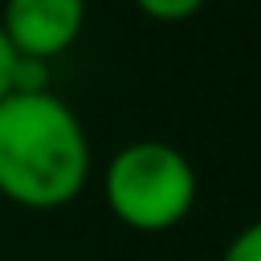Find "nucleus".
<instances>
[{
	"instance_id": "4",
	"label": "nucleus",
	"mask_w": 261,
	"mask_h": 261,
	"mask_svg": "<svg viewBox=\"0 0 261 261\" xmlns=\"http://www.w3.org/2000/svg\"><path fill=\"white\" fill-rule=\"evenodd\" d=\"M220 261H261V220L245 224L220 253Z\"/></svg>"
},
{
	"instance_id": "5",
	"label": "nucleus",
	"mask_w": 261,
	"mask_h": 261,
	"mask_svg": "<svg viewBox=\"0 0 261 261\" xmlns=\"http://www.w3.org/2000/svg\"><path fill=\"white\" fill-rule=\"evenodd\" d=\"M139 12L151 20H188L200 12V0H139Z\"/></svg>"
},
{
	"instance_id": "6",
	"label": "nucleus",
	"mask_w": 261,
	"mask_h": 261,
	"mask_svg": "<svg viewBox=\"0 0 261 261\" xmlns=\"http://www.w3.org/2000/svg\"><path fill=\"white\" fill-rule=\"evenodd\" d=\"M12 73H16V53H12V45L0 29V102L12 94Z\"/></svg>"
},
{
	"instance_id": "2",
	"label": "nucleus",
	"mask_w": 261,
	"mask_h": 261,
	"mask_svg": "<svg viewBox=\"0 0 261 261\" xmlns=\"http://www.w3.org/2000/svg\"><path fill=\"white\" fill-rule=\"evenodd\" d=\"M196 192H200V179L192 159L163 139L126 143L106 163V175H102L106 208L126 228H139V232L175 228L192 212Z\"/></svg>"
},
{
	"instance_id": "3",
	"label": "nucleus",
	"mask_w": 261,
	"mask_h": 261,
	"mask_svg": "<svg viewBox=\"0 0 261 261\" xmlns=\"http://www.w3.org/2000/svg\"><path fill=\"white\" fill-rule=\"evenodd\" d=\"M0 29L16 57L49 65L82 37L86 4H77V0H8L0 12Z\"/></svg>"
},
{
	"instance_id": "1",
	"label": "nucleus",
	"mask_w": 261,
	"mask_h": 261,
	"mask_svg": "<svg viewBox=\"0 0 261 261\" xmlns=\"http://www.w3.org/2000/svg\"><path fill=\"white\" fill-rule=\"evenodd\" d=\"M90 139L69 102L53 90L0 102V196L29 212H53L82 196Z\"/></svg>"
}]
</instances>
